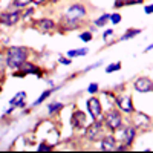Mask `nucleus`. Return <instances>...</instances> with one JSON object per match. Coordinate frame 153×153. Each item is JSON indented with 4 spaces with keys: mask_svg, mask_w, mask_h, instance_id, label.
<instances>
[{
    "mask_svg": "<svg viewBox=\"0 0 153 153\" xmlns=\"http://www.w3.org/2000/svg\"><path fill=\"white\" fill-rule=\"evenodd\" d=\"M28 58V49L22 46H11L8 49L6 65L12 69H19Z\"/></svg>",
    "mask_w": 153,
    "mask_h": 153,
    "instance_id": "1",
    "label": "nucleus"
},
{
    "mask_svg": "<svg viewBox=\"0 0 153 153\" xmlns=\"http://www.w3.org/2000/svg\"><path fill=\"white\" fill-rule=\"evenodd\" d=\"M20 17H22V14H20L19 9L11 11V12H2V14H0V23L6 25V26H14V25L20 20Z\"/></svg>",
    "mask_w": 153,
    "mask_h": 153,
    "instance_id": "2",
    "label": "nucleus"
},
{
    "mask_svg": "<svg viewBox=\"0 0 153 153\" xmlns=\"http://www.w3.org/2000/svg\"><path fill=\"white\" fill-rule=\"evenodd\" d=\"M121 123H123V118H121V115H120L117 110L107 112V115H106V124L110 127L112 130L120 129V127H121Z\"/></svg>",
    "mask_w": 153,
    "mask_h": 153,
    "instance_id": "3",
    "label": "nucleus"
},
{
    "mask_svg": "<svg viewBox=\"0 0 153 153\" xmlns=\"http://www.w3.org/2000/svg\"><path fill=\"white\" fill-rule=\"evenodd\" d=\"M84 16H86V8L83 5H80V3H75V5L69 6L68 11H66V17L74 19V20H80Z\"/></svg>",
    "mask_w": 153,
    "mask_h": 153,
    "instance_id": "4",
    "label": "nucleus"
},
{
    "mask_svg": "<svg viewBox=\"0 0 153 153\" xmlns=\"http://www.w3.org/2000/svg\"><path fill=\"white\" fill-rule=\"evenodd\" d=\"M87 110L94 120L100 118V115L103 113V109H101V103L98 101V98H89L87 100Z\"/></svg>",
    "mask_w": 153,
    "mask_h": 153,
    "instance_id": "5",
    "label": "nucleus"
},
{
    "mask_svg": "<svg viewBox=\"0 0 153 153\" xmlns=\"http://www.w3.org/2000/svg\"><path fill=\"white\" fill-rule=\"evenodd\" d=\"M87 138L92 139V141H97V139L101 138V135H103V126H101L100 121L95 120V123H92V126L87 127Z\"/></svg>",
    "mask_w": 153,
    "mask_h": 153,
    "instance_id": "6",
    "label": "nucleus"
},
{
    "mask_svg": "<svg viewBox=\"0 0 153 153\" xmlns=\"http://www.w3.org/2000/svg\"><path fill=\"white\" fill-rule=\"evenodd\" d=\"M135 89L138 92H150L153 91V81L149 78H138L135 81Z\"/></svg>",
    "mask_w": 153,
    "mask_h": 153,
    "instance_id": "7",
    "label": "nucleus"
},
{
    "mask_svg": "<svg viewBox=\"0 0 153 153\" xmlns=\"http://www.w3.org/2000/svg\"><path fill=\"white\" fill-rule=\"evenodd\" d=\"M71 123H72L74 129H81V127H84V124H86V115L81 110H75L74 115H72Z\"/></svg>",
    "mask_w": 153,
    "mask_h": 153,
    "instance_id": "8",
    "label": "nucleus"
},
{
    "mask_svg": "<svg viewBox=\"0 0 153 153\" xmlns=\"http://www.w3.org/2000/svg\"><path fill=\"white\" fill-rule=\"evenodd\" d=\"M118 106L124 110V112H133V104H132V98L129 95H121L118 100H117Z\"/></svg>",
    "mask_w": 153,
    "mask_h": 153,
    "instance_id": "9",
    "label": "nucleus"
},
{
    "mask_svg": "<svg viewBox=\"0 0 153 153\" xmlns=\"http://www.w3.org/2000/svg\"><path fill=\"white\" fill-rule=\"evenodd\" d=\"M37 29L40 32H51L52 29H55V23L51 19H42L37 23Z\"/></svg>",
    "mask_w": 153,
    "mask_h": 153,
    "instance_id": "10",
    "label": "nucleus"
},
{
    "mask_svg": "<svg viewBox=\"0 0 153 153\" xmlns=\"http://www.w3.org/2000/svg\"><path fill=\"white\" fill-rule=\"evenodd\" d=\"M120 138L124 139V144L130 146L132 141H133V138H135V130H133V129H129V127L121 129V130H120Z\"/></svg>",
    "mask_w": 153,
    "mask_h": 153,
    "instance_id": "11",
    "label": "nucleus"
},
{
    "mask_svg": "<svg viewBox=\"0 0 153 153\" xmlns=\"http://www.w3.org/2000/svg\"><path fill=\"white\" fill-rule=\"evenodd\" d=\"M117 139L113 136H104L101 139V149L103 150H117Z\"/></svg>",
    "mask_w": 153,
    "mask_h": 153,
    "instance_id": "12",
    "label": "nucleus"
},
{
    "mask_svg": "<svg viewBox=\"0 0 153 153\" xmlns=\"http://www.w3.org/2000/svg\"><path fill=\"white\" fill-rule=\"evenodd\" d=\"M26 98V92H19L16 94L14 98H11V106H16V107H25V103H23V100Z\"/></svg>",
    "mask_w": 153,
    "mask_h": 153,
    "instance_id": "13",
    "label": "nucleus"
},
{
    "mask_svg": "<svg viewBox=\"0 0 153 153\" xmlns=\"http://www.w3.org/2000/svg\"><path fill=\"white\" fill-rule=\"evenodd\" d=\"M19 69L23 71L25 74H35V75H40V72H38V68L34 66V65H29V63H26V61H25Z\"/></svg>",
    "mask_w": 153,
    "mask_h": 153,
    "instance_id": "14",
    "label": "nucleus"
},
{
    "mask_svg": "<svg viewBox=\"0 0 153 153\" xmlns=\"http://www.w3.org/2000/svg\"><path fill=\"white\" fill-rule=\"evenodd\" d=\"M63 25H65V28H68V29H75L76 26L80 25V22L78 20H74V19H69V17H63Z\"/></svg>",
    "mask_w": 153,
    "mask_h": 153,
    "instance_id": "15",
    "label": "nucleus"
},
{
    "mask_svg": "<svg viewBox=\"0 0 153 153\" xmlns=\"http://www.w3.org/2000/svg\"><path fill=\"white\" fill-rule=\"evenodd\" d=\"M89 52L87 51V48H83V49H74V51H69L68 52V57H78V55H86Z\"/></svg>",
    "mask_w": 153,
    "mask_h": 153,
    "instance_id": "16",
    "label": "nucleus"
},
{
    "mask_svg": "<svg viewBox=\"0 0 153 153\" xmlns=\"http://www.w3.org/2000/svg\"><path fill=\"white\" fill-rule=\"evenodd\" d=\"M109 20H110V16H109V14H103L100 19L95 20V26H98V28H100V26H104Z\"/></svg>",
    "mask_w": 153,
    "mask_h": 153,
    "instance_id": "17",
    "label": "nucleus"
},
{
    "mask_svg": "<svg viewBox=\"0 0 153 153\" xmlns=\"http://www.w3.org/2000/svg\"><path fill=\"white\" fill-rule=\"evenodd\" d=\"M138 34H141V29H129V31H127L123 37H121V40H127V38H133L135 35H138Z\"/></svg>",
    "mask_w": 153,
    "mask_h": 153,
    "instance_id": "18",
    "label": "nucleus"
},
{
    "mask_svg": "<svg viewBox=\"0 0 153 153\" xmlns=\"http://www.w3.org/2000/svg\"><path fill=\"white\" fill-rule=\"evenodd\" d=\"M52 92H54V89H48V91H45V92H43V94L40 95V98H38V100L35 101L34 104H35V106H38V104H42L43 101H45V100H46V98H48V97H49L51 94H52Z\"/></svg>",
    "mask_w": 153,
    "mask_h": 153,
    "instance_id": "19",
    "label": "nucleus"
},
{
    "mask_svg": "<svg viewBox=\"0 0 153 153\" xmlns=\"http://www.w3.org/2000/svg\"><path fill=\"white\" fill-rule=\"evenodd\" d=\"M48 107H49V109H48V112H49L51 115H52L54 112H58V110L63 107V104H61V103H52V104H49Z\"/></svg>",
    "mask_w": 153,
    "mask_h": 153,
    "instance_id": "20",
    "label": "nucleus"
},
{
    "mask_svg": "<svg viewBox=\"0 0 153 153\" xmlns=\"http://www.w3.org/2000/svg\"><path fill=\"white\" fill-rule=\"evenodd\" d=\"M120 69H121V63H112V65H109V66L106 68V72H107V74H112V72L120 71Z\"/></svg>",
    "mask_w": 153,
    "mask_h": 153,
    "instance_id": "21",
    "label": "nucleus"
},
{
    "mask_svg": "<svg viewBox=\"0 0 153 153\" xmlns=\"http://www.w3.org/2000/svg\"><path fill=\"white\" fill-rule=\"evenodd\" d=\"M78 37H80V40H83V42L87 43V42H91L92 38H94V34H92V32H83V34H80Z\"/></svg>",
    "mask_w": 153,
    "mask_h": 153,
    "instance_id": "22",
    "label": "nucleus"
},
{
    "mask_svg": "<svg viewBox=\"0 0 153 153\" xmlns=\"http://www.w3.org/2000/svg\"><path fill=\"white\" fill-rule=\"evenodd\" d=\"M32 0H14V6L16 8H23V6H28Z\"/></svg>",
    "mask_w": 153,
    "mask_h": 153,
    "instance_id": "23",
    "label": "nucleus"
},
{
    "mask_svg": "<svg viewBox=\"0 0 153 153\" xmlns=\"http://www.w3.org/2000/svg\"><path fill=\"white\" fill-rule=\"evenodd\" d=\"M110 22H112L113 25H118V23L121 22V16L115 12V14H112V16H110Z\"/></svg>",
    "mask_w": 153,
    "mask_h": 153,
    "instance_id": "24",
    "label": "nucleus"
},
{
    "mask_svg": "<svg viewBox=\"0 0 153 153\" xmlns=\"http://www.w3.org/2000/svg\"><path fill=\"white\" fill-rule=\"evenodd\" d=\"M87 91H89V94H95V92L98 91V84H95V83L91 84V86L87 87Z\"/></svg>",
    "mask_w": 153,
    "mask_h": 153,
    "instance_id": "25",
    "label": "nucleus"
},
{
    "mask_svg": "<svg viewBox=\"0 0 153 153\" xmlns=\"http://www.w3.org/2000/svg\"><path fill=\"white\" fill-rule=\"evenodd\" d=\"M52 149V146H46V143H42L40 146H38V150L40 152H43V150H51Z\"/></svg>",
    "mask_w": 153,
    "mask_h": 153,
    "instance_id": "26",
    "label": "nucleus"
},
{
    "mask_svg": "<svg viewBox=\"0 0 153 153\" xmlns=\"http://www.w3.org/2000/svg\"><path fill=\"white\" fill-rule=\"evenodd\" d=\"M60 63H61V65H71L72 61H71V57H69L68 60L66 58H60Z\"/></svg>",
    "mask_w": 153,
    "mask_h": 153,
    "instance_id": "27",
    "label": "nucleus"
},
{
    "mask_svg": "<svg viewBox=\"0 0 153 153\" xmlns=\"http://www.w3.org/2000/svg\"><path fill=\"white\" fill-rule=\"evenodd\" d=\"M112 34H113V31H112V29H107V31H106V32L103 34V38H104V40H106V38H107V37H110Z\"/></svg>",
    "mask_w": 153,
    "mask_h": 153,
    "instance_id": "28",
    "label": "nucleus"
},
{
    "mask_svg": "<svg viewBox=\"0 0 153 153\" xmlns=\"http://www.w3.org/2000/svg\"><path fill=\"white\" fill-rule=\"evenodd\" d=\"M32 12H34V9H32V8H31V9H28V11H26V12H25V16H23V17H25V19H28V17H29V16H32Z\"/></svg>",
    "mask_w": 153,
    "mask_h": 153,
    "instance_id": "29",
    "label": "nucleus"
},
{
    "mask_svg": "<svg viewBox=\"0 0 153 153\" xmlns=\"http://www.w3.org/2000/svg\"><path fill=\"white\" fill-rule=\"evenodd\" d=\"M152 12H153V5L146 6V14H152Z\"/></svg>",
    "mask_w": 153,
    "mask_h": 153,
    "instance_id": "30",
    "label": "nucleus"
},
{
    "mask_svg": "<svg viewBox=\"0 0 153 153\" xmlns=\"http://www.w3.org/2000/svg\"><path fill=\"white\" fill-rule=\"evenodd\" d=\"M152 49H153V43H152L150 46H147V48H146V52H149V51H152Z\"/></svg>",
    "mask_w": 153,
    "mask_h": 153,
    "instance_id": "31",
    "label": "nucleus"
},
{
    "mask_svg": "<svg viewBox=\"0 0 153 153\" xmlns=\"http://www.w3.org/2000/svg\"><path fill=\"white\" fill-rule=\"evenodd\" d=\"M32 2H34V3H43L45 0H32Z\"/></svg>",
    "mask_w": 153,
    "mask_h": 153,
    "instance_id": "32",
    "label": "nucleus"
}]
</instances>
